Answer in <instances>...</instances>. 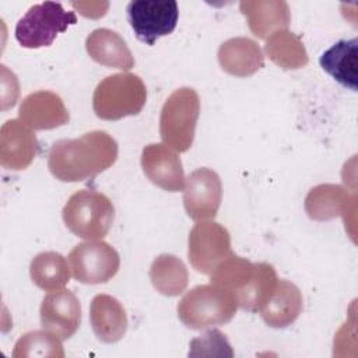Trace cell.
<instances>
[{"label": "cell", "mask_w": 358, "mask_h": 358, "mask_svg": "<svg viewBox=\"0 0 358 358\" xmlns=\"http://www.w3.org/2000/svg\"><path fill=\"white\" fill-rule=\"evenodd\" d=\"M144 175L158 187L168 192L185 189V172L178 154L165 144H148L141 152Z\"/></svg>", "instance_id": "7c38bea8"}, {"label": "cell", "mask_w": 358, "mask_h": 358, "mask_svg": "<svg viewBox=\"0 0 358 358\" xmlns=\"http://www.w3.org/2000/svg\"><path fill=\"white\" fill-rule=\"evenodd\" d=\"M217 56L221 69L235 77H249L264 66V56L260 46L245 36H236L222 42Z\"/></svg>", "instance_id": "e0dca14e"}, {"label": "cell", "mask_w": 358, "mask_h": 358, "mask_svg": "<svg viewBox=\"0 0 358 358\" xmlns=\"http://www.w3.org/2000/svg\"><path fill=\"white\" fill-rule=\"evenodd\" d=\"M277 284V273L271 264L255 263L250 280L235 292L238 306L248 312H260L273 296Z\"/></svg>", "instance_id": "44dd1931"}, {"label": "cell", "mask_w": 358, "mask_h": 358, "mask_svg": "<svg viewBox=\"0 0 358 358\" xmlns=\"http://www.w3.org/2000/svg\"><path fill=\"white\" fill-rule=\"evenodd\" d=\"M27 357H56L63 358L64 351L60 338L43 330H34L25 333L14 345L13 358Z\"/></svg>", "instance_id": "484cf974"}, {"label": "cell", "mask_w": 358, "mask_h": 358, "mask_svg": "<svg viewBox=\"0 0 358 358\" xmlns=\"http://www.w3.org/2000/svg\"><path fill=\"white\" fill-rule=\"evenodd\" d=\"M38 152V140L24 122L7 120L0 130V164L10 171H21L31 165Z\"/></svg>", "instance_id": "4fadbf2b"}, {"label": "cell", "mask_w": 358, "mask_h": 358, "mask_svg": "<svg viewBox=\"0 0 358 358\" xmlns=\"http://www.w3.org/2000/svg\"><path fill=\"white\" fill-rule=\"evenodd\" d=\"M87 53L99 64L120 70H130L134 66V57L123 38L109 29L96 28L85 39Z\"/></svg>", "instance_id": "ac0fdd59"}, {"label": "cell", "mask_w": 358, "mask_h": 358, "mask_svg": "<svg viewBox=\"0 0 358 358\" xmlns=\"http://www.w3.org/2000/svg\"><path fill=\"white\" fill-rule=\"evenodd\" d=\"M236 309V295L231 289L211 282L187 291L178 303V316L186 327L201 330L228 323Z\"/></svg>", "instance_id": "7a4b0ae2"}, {"label": "cell", "mask_w": 358, "mask_h": 358, "mask_svg": "<svg viewBox=\"0 0 358 358\" xmlns=\"http://www.w3.org/2000/svg\"><path fill=\"white\" fill-rule=\"evenodd\" d=\"M126 11L137 39L150 46L172 34L179 18L175 0H136L127 4Z\"/></svg>", "instance_id": "9c48e42d"}, {"label": "cell", "mask_w": 358, "mask_h": 358, "mask_svg": "<svg viewBox=\"0 0 358 358\" xmlns=\"http://www.w3.org/2000/svg\"><path fill=\"white\" fill-rule=\"evenodd\" d=\"M150 280L159 294L176 296L186 289L189 273L179 257L164 253L154 259L150 267Z\"/></svg>", "instance_id": "603a6c76"}, {"label": "cell", "mask_w": 358, "mask_h": 358, "mask_svg": "<svg viewBox=\"0 0 358 358\" xmlns=\"http://www.w3.org/2000/svg\"><path fill=\"white\" fill-rule=\"evenodd\" d=\"M239 8L252 34L260 39H266L275 31L287 29L291 21L289 7L282 0H246L239 3Z\"/></svg>", "instance_id": "2e32d148"}, {"label": "cell", "mask_w": 358, "mask_h": 358, "mask_svg": "<svg viewBox=\"0 0 358 358\" xmlns=\"http://www.w3.org/2000/svg\"><path fill=\"white\" fill-rule=\"evenodd\" d=\"M29 275L41 289L56 291L70 281V267L60 253L42 252L31 260Z\"/></svg>", "instance_id": "cb8c5ba5"}, {"label": "cell", "mask_w": 358, "mask_h": 358, "mask_svg": "<svg viewBox=\"0 0 358 358\" xmlns=\"http://www.w3.org/2000/svg\"><path fill=\"white\" fill-rule=\"evenodd\" d=\"M253 270H255V263L232 255L225 262H222L211 273L210 277L213 284L228 288L235 294L250 280Z\"/></svg>", "instance_id": "4316f807"}, {"label": "cell", "mask_w": 358, "mask_h": 358, "mask_svg": "<svg viewBox=\"0 0 358 358\" xmlns=\"http://www.w3.org/2000/svg\"><path fill=\"white\" fill-rule=\"evenodd\" d=\"M42 327L59 337L70 338L81 323V305L76 294L69 289H56L48 294L39 309Z\"/></svg>", "instance_id": "8fae6325"}, {"label": "cell", "mask_w": 358, "mask_h": 358, "mask_svg": "<svg viewBox=\"0 0 358 358\" xmlns=\"http://www.w3.org/2000/svg\"><path fill=\"white\" fill-rule=\"evenodd\" d=\"M73 277L83 284H103L116 275L120 266L119 253L103 241H85L69 253Z\"/></svg>", "instance_id": "ba28073f"}, {"label": "cell", "mask_w": 358, "mask_h": 358, "mask_svg": "<svg viewBox=\"0 0 358 358\" xmlns=\"http://www.w3.org/2000/svg\"><path fill=\"white\" fill-rule=\"evenodd\" d=\"M90 320L94 334L102 343H116L127 330V315L123 305L108 294H98L92 298Z\"/></svg>", "instance_id": "9a60e30c"}, {"label": "cell", "mask_w": 358, "mask_h": 358, "mask_svg": "<svg viewBox=\"0 0 358 358\" xmlns=\"http://www.w3.org/2000/svg\"><path fill=\"white\" fill-rule=\"evenodd\" d=\"M200 98L193 88L175 90L165 101L159 116V134L165 145L178 152H186L194 140Z\"/></svg>", "instance_id": "5b68a950"}, {"label": "cell", "mask_w": 358, "mask_h": 358, "mask_svg": "<svg viewBox=\"0 0 358 358\" xmlns=\"http://www.w3.org/2000/svg\"><path fill=\"white\" fill-rule=\"evenodd\" d=\"M147 90L137 74L117 73L103 78L92 95V109L103 120H119L141 112Z\"/></svg>", "instance_id": "3957f363"}, {"label": "cell", "mask_w": 358, "mask_h": 358, "mask_svg": "<svg viewBox=\"0 0 358 358\" xmlns=\"http://www.w3.org/2000/svg\"><path fill=\"white\" fill-rule=\"evenodd\" d=\"M302 305L299 288L287 280H278L275 291L260 310V316L267 326L284 329L298 319Z\"/></svg>", "instance_id": "ffe728a7"}, {"label": "cell", "mask_w": 358, "mask_h": 358, "mask_svg": "<svg viewBox=\"0 0 358 358\" xmlns=\"http://www.w3.org/2000/svg\"><path fill=\"white\" fill-rule=\"evenodd\" d=\"M21 122L34 130H49L66 124L70 119L62 98L52 91H36L27 95L18 110Z\"/></svg>", "instance_id": "5bb4252c"}, {"label": "cell", "mask_w": 358, "mask_h": 358, "mask_svg": "<svg viewBox=\"0 0 358 358\" xmlns=\"http://www.w3.org/2000/svg\"><path fill=\"white\" fill-rule=\"evenodd\" d=\"M350 200L348 192L338 185H319L308 193L305 199V210L312 220L326 221L337 215H344L347 220V210Z\"/></svg>", "instance_id": "7402d4cb"}, {"label": "cell", "mask_w": 358, "mask_h": 358, "mask_svg": "<svg viewBox=\"0 0 358 358\" xmlns=\"http://www.w3.org/2000/svg\"><path fill=\"white\" fill-rule=\"evenodd\" d=\"M117 152V143L110 134L94 130L78 138L57 140L49 151L48 166L62 182H81L110 168Z\"/></svg>", "instance_id": "6da1fadb"}, {"label": "cell", "mask_w": 358, "mask_h": 358, "mask_svg": "<svg viewBox=\"0 0 358 358\" xmlns=\"http://www.w3.org/2000/svg\"><path fill=\"white\" fill-rule=\"evenodd\" d=\"M77 22L73 11H66L60 3L45 1L34 4L18 20L15 39L22 48L38 49L50 46L60 32Z\"/></svg>", "instance_id": "8992f818"}, {"label": "cell", "mask_w": 358, "mask_h": 358, "mask_svg": "<svg viewBox=\"0 0 358 358\" xmlns=\"http://www.w3.org/2000/svg\"><path fill=\"white\" fill-rule=\"evenodd\" d=\"M234 255L231 236L225 227L214 221H199L187 239V256L193 268L199 273H211Z\"/></svg>", "instance_id": "52a82bcc"}, {"label": "cell", "mask_w": 358, "mask_h": 358, "mask_svg": "<svg viewBox=\"0 0 358 358\" xmlns=\"http://www.w3.org/2000/svg\"><path fill=\"white\" fill-rule=\"evenodd\" d=\"M319 63L343 87L357 91L358 85V39H341L322 53Z\"/></svg>", "instance_id": "d6986e66"}, {"label": "cell", "mask_w": 358, "mask_h": 358, "mask_svg": "<svg viewBox=\"0 0 358 358\" xmlns=\"http://www.w3.org/2000/svg\"><path fill=\"white\" fill-rule=\"evenodd\" d=\"M62 215L74 235L87 241L102 239L113 224L115 207L103 193L84 189L70 196Z\"/></svg>", "instance_id": "277c9868"}, {"label": "cell", "mask_w": 358, "mask_h": 358, "mask_svg": "<svg viewBox=\"0 0 358 358\" xmlns=\"http://www.w3.org/2000/svg\"><path fill=\"white\" fill-rule=\"evenodd\" d=\"M222 200V185L218 173L210 168L193 171L183 189V206L187 215L194 221L211 220Z\"/></svg>", "instance_id": "30bf717a"}, {"label": "cell", "mask_w": 358, "mask_h": 358, "mask_svg": "<svg viewBox=\"0 0 358 358\" xmlns=\"http://www.w3.org/2000/svg\"><path fill=\"white\" fill-rule=\"evenodd\" d=\"M264 50L268 59L282 69H299L309 62L301 38L288 29L273 32L264 45Z\"/></svg>", "instance_id": "d4e9b609"}]
</instances>
